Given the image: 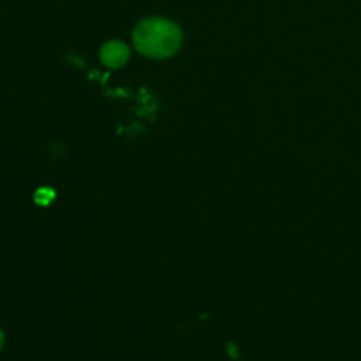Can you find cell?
<instances>
[{"label":"cell","instance_id":"277c9868","mask_svg":"<svg viewBox=\"0 0 361 361\" xmlns=\"http://www.w3.org/2000/svg\"><path fill=\"white\" fill-rule=\"evenodd\" d=\"M3 331H1V329H0V347H1V344H3Z\"/></svg>","mask_w":361,"mask_h":361},{"label":"cell","instance_id":"7a4b0ae2","mask_svg":"<svg viewBox=\"0 0 361 361\" xmlns=\"http://www.w3.org/2000/svg\"><path fill=\"white\" fill-rule=\"evenodd\" d=\"M130 56V49L123 41H109L100 49V61L104 66L117 69L121 68Z\"/></svg>","mask_w":361,"mask_h":361},{"label":"cell","instance_id":"3957f363","mask_svg":"<svg viewBox=\"0 0 361 361\" xmlns=\"http://www.w3.org/2000/svg\"><path fill=\"white\" fill-rule=\"evenodd\" d=\"M34 197L38 204H48L54 199V190L48 188H41L35 192Z\"/></svg>","mask_w":361,"mask_h":361},{"label":"cell","instance_id":"6da1fadb","mask_svg":"<svg viewBox=\"0 0 361 361\" xmlns=\"http://www.w3.org/2000/svg\"><path fill=\"white\" fill-rule=\"evenodd\" d=\"M133 41L137 51L145 56L168 58L179 49L182 32L173 21L151 17L135 25Z\"/></svg>","mask_w":361,"mask_h":361}]
</instances>
